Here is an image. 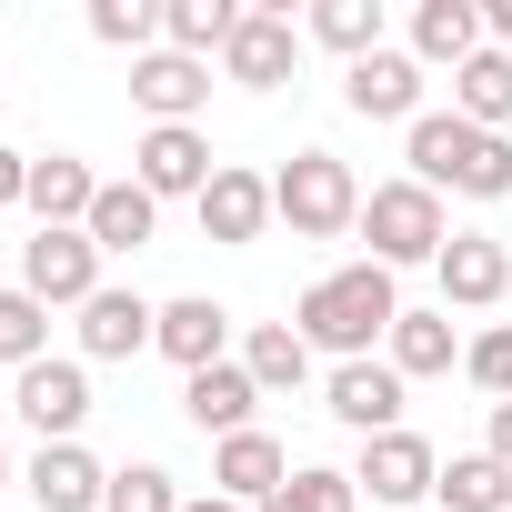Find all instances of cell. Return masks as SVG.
Segmentation results:
<instances>
[{"instance_id":"6da1fadb","label":"cell","mask_w":512,"mask_h":512,"mask_svg":"<svg viewBox=\"0 0 512 512\" xmlns=\"http://www.w3.org/2000/svg\"><path fill=\"white\" fill-rule=\"evenodd\" d=\"M392 322H402V292H392L382 262L322 272V282L302 292V312H292V332H302L312 352H332V362H372V342H392Z\"/></svg>"},{"instance_id":"7a4b0ae2","label":"cell","mask_w":512,"mask_h":512,"mask_svg":"<svg viewBox=\"0 0 512 512\" xmlns=\"http://www.w3.org/2000/svg\"><path fill=\"white\" fill-rule=\"evenodd\" d=\"M412 181L422 191H462V201H502L512 191V141L472 131L462 111H422L412 121Z\"/></svg>"},{"instance_id":"3957f363","label":"cell","mask_w":512,"mask_h":512,"mask_svg":"<svg viewBox=\"0 0 512 512\" xmlns=\"http://www.w3.org/2000/svg\"><path fill=\"white\" fill-rule=\"evenodd\" d=\"M272 221H292V241H342V231L362 221V181H352V161H332V151H292V161L272 171Z\"/></svg>"},{"instance_id":"277c9868","label":"cell","mask_w":512,"mask_h":512,"mask_svg":"<svg viewBox=\"0 0 512 512\" xmlns=\"http://www.w3.org/2000/svg\"><path fill=\"white\" fill-rule=\"evenodd\" d=\"M352 231L372 241L382 272H402V262H442V241H452L442 191H422V181H382V191H362V221H352Z\"/></svg>"},{"instance_id":"5b68a950","label":"cell","mask_w":512,"mask_h":512,"mask_svg":"<svg viewBox=\"0 0 512 512\" xmlns=\"http://www.w3.org/2000/svg\"><path fill=\"white\" fill-rule=\"evenodd\" d=\"M21 292H31L41 312H81V302L101 292V241H91V231H31V241H21Z\"/></svg>"},{"instance_id":"8992f818","label":"cell","mask_w":512,"mask_h":512,"mask_svg":"<svg viewBox=\"0 0 512 512\" xmlns=\"http://www.w3.org/2000/svg\"><path fill=\"white\" fill-rule=\"evenodd\" d=\"M211 141H201V121H161V131H141V151H131V181L151 191V201H201L211 191Z\"/></svg>"},{"instance_id":"52a82bcc","label":"cell","mask_w":512,"mask_h":512,"mask_svg":"<svg viewBox=\"0 0 512 512\" xmlns=\"http://www.w3.org/2000/svg\"><path fill=\"white\" fill-rule=\"evenodd\" d=\"M352 482H362L382 512H412V502H432L442 452H432L422 432H372V442H362V462H352Z\"/></svg>"},{"instance_id":"ba28073f","label":"cell","mask_w":512,"mask_h":512,"mask_svg":"<svg viewBox=\"0 0 512 512\" xmlns=\"http://www.w3.org/2000/svg\"><path fill=\"white\" fill-rule=\"evenodd\" d=\"M11 412H21L41 442H81V422H91V372H81V362H31L21 392H11Z\"/></svg>"},{"instance_id":"9c48e42d","label":"cell","mask_w":512,"mask_h":512,"mask_svg":"<svg viewBox=\"0 0 512 512\" xmlns=\"http://www.w3.org/2000/svg\"><path fill=\"white\" fill-rule=\"evenodd\" d=\"M292 482V452L262 432V422H251V432H231V442H211V492L221 502H241V512H262L272 492Z\"/></svg>"},{"instance_id":"30bf717a","label":"cell","mask_w":512,"mask_h":512,"mask_svg":"<svg viewBox=\"0 0 512 512\" xmlns=\"http://www.w3.org/2000/svg\"><path fill=\"white\" fill-rule=\"evenodd\" d=\"M292 61H302L292 11H241V31H231V51H221V81H241V91H282Z\"/></svg>"},{"instance_id":"8fae6325","label":"cell","mask_w":512,"mask_h":512,"mask_svg":"<svg viewBox=\"0 0 512 512\" xmlns=\"http://www.w3.org/2000/svg\"><path fill=\"white\" fill-rule=\"evenodd\" d=\"M191 211H201V241L241 251V241H262V231H272V181H262V171H241V161H221L211 191H201Z\"/></svg>"},{"instance_id":"7c38bea8","label":"cell","mask_w":512,"mask_h":512,"mask_svg":"<svg viewBox=\"0 0 512 512\" xmlns=\"http://www.w3.org/2000/svg\"><path fill=\"white\" fill-rule=\"evenodd\" d=\"M322 412L342 422V432H402V372L392 362H332V392H322Z\"/></svg>"},{"instance_id":"4fadbf2b","label":"cell","mask_w":512,"mask_h":512,"mask_svg":"<svg viewBox=\"0 0 512 512\" xmlns=\"http://www.w3.org/2000/svg\"><path fill=\"white\" fill-rule=\"evenodd\" d=\"M131 101L151 111V131H161V121H201L211 61H191V51H141V61H131Z\"/></svg>"},{"instance_id":"5bb4252c","label":"cell","mask_w":512,"mask_h":512,"mask_svg":"<svg viewBox=\"0 0 512 512\" xmlns=\"http://www.w3.org/2000/svg\"><path fill=\"white\" fill-rule=\"evenodd\" d=\"M342 101L362 111V121H422V61L412 51H372V61H352L342 71Z\"/></svg>"},{"instance_id":"9a60e30c","label":"cell","mask_w":512,"mask_h":512,"mask_svg":"<svg viewBox=\"0 0 512 512\" xmlns=\"http://www.w3.org/2000/svg\"><path fill=\"white\" fill-rule=\"evenodd\" d=\"M432 272H442V302H462V312H492V302L512 292V251H502L492 231H452Z\"/></svg>"},{"instance_id":"2e32d148","label":"cell","mask_w":512,"mask_h":512,"mask_svg":"<svg viewBox=\"0 0 512 512\" xmlns=\"http://www.w3.org/2000/svg\"><path fill=\"white\" fill-rule=\"evenodd\" d=\"M151 332H161V302H141V292H91L81 302V352L91 362H131V352H151Z\"/></svg>"},{"instance_id":"e0dca14e","label":"cell","mask_w":512,"mask_h":512,"mask_svg":"<svg viewBox=\"0 0 512 512\" xmlns=\"http://www.w3.org/2000/svg\"><path fill=\"white\" fill-rule=\"evenodd\" d=\"M181 412H191V432L231 442V432H251V412H262V382H251L241 362H211V372L181 382Z\"/></svg>"},{"instance_id":"ac0fdd59","label":"cell","mask_w":512,"mask_h":512,"mask_svg":"<svg viewBox=\"0 0 512 512\" xmlns=\"http://www.w3.org/2000/svg\"><path fill=\"white\" fill-rule=\"evenodd\" d=\"M151 352H171L181 372H211V362H231V312H221V302H201V292H181V302H161Z\"/></svg>"},{"instance_id":"d6986e66","label":"cell","mask_w":512,"mask_h":512,"mask_svg":"<svg viewBox=\"0 0 512 512\" xmlns=\"http://www.w3.org/2000/svg\"><path fill=\"white\" fill-rule=\"evenodd\" d=\"M21 482H31V512H101V492H111V472L81 442H41V462Z\"/></svg>"},{"instance_id":"ffe728a7","label":"cell","mask_w":512,"mask_h":512,"mask_svg":"<svg viewBox=\"0 0 512 512\" xmlns=\"http://www.w3.org/2000/svg\"><path fill=\"white\" fill-rule=\"evenodd\" d=\"M91 201H101V171H91V161H71V151L31 161V211H41V231H91Z\"/></svg>"},{"instance_id":"44dd1931","label":"cell","mask_w":512,"mask_h":512,"mask_svg":"<svg viewBox=\"0 0 512 512\" xmlns=\"http://www.w3.org/2000/svg\"><path fill=\"white\" fill-rule=\"evenodd\" d=\"M482 51V0H422L412 11V61L422 71H462Z\"/></svg>"},{"instance_id":"7402d4cb","label":"cell","mask_w":512,"mask_h":512,"mask_svg":"<svg viewBox=\"0 0 512 512\" xmlns=\"http://www.w3.org/2000/svg\"><path fill=\"white\" fill-rule=\"evenodd\" d=\"M452 111H462L472 131H502V121H512V51L482 41V51L452 71Z\"/></svg>"},{"instance_id":"603a6c76","label":"cell","mask_w":512,"mask_h":512,"mask_svg":"<svg viewBox=\"0 0 512 512\" xmlns=\"http://www.w3.org/2000/svg\"><path fill=\"white\" fill-rule=\"evenodd\" d=\"M241 31L231 0H161V51H191V61H221Z\"/></svg>"},{"instance_id":"cb8c5ba5","label":"cell","mask_w":512,"mask_h":512,"mask_svg":"<svg viewBox=\"0 0 512 512\" xmlns=\"http://www.w3.org/2000/svg\"><path fill=\"white\" fill-rule=\"evenodd\" d=\"M161 231V201L141 191V181H101V201H91V241L101 251H141Z\"/></svg>"},{"instance_id":"d4e9b609","label":"cell","mask_w":512,"mask_h":512,"mask_svg":"<svg viewBox=\"0 0 512 512\" xmlns=\"http://www.w3.org/2000/svg\"><path fill=\"white\" fill-rule=\"evenodd\" d=\"M382 362H392L402 382L452 372V312H402V322H392V342H382Z\"/></svg>"},{"instance_id":"484cf974","label":"cell","mask_w":512,"mask_h":512,"mask_svg":"<svg viewBox=\"0 0 512 512\" xmlns=\"http://www.w3.org/2000/svg\"><path fill=\"white\" fill-rule=\"evenodd\" d=\"M432 502H442V512H512V472H502L492 452H452L442 482H432Z\"/></svg>"},{"instance_id":"4316f807","label":"cell","mask_w":512,"mask_h":512,"mask_svg":"<svg viewBox=\"0 0 512 512\" xmlns=\"http://www.w3.org/2000/svg\"><path fill=\"white\" fill-rule=\"evenodd\" d=\"M241 372L262 382V392H302V382H312V342H302L292 322H262V332L241 342Z\"/></svg>"},{"instance_id":"83f0119b","label":"cell","mask_w":512,"mask_h":512,"mask_svg":"<svg viewBox=\"0 0 512 512\" xmlns=\"http://www.w3.org/2000/svg\"><path fill=\"white\" fill-rule=\"evenodd\" d=\"M312 41L342 51V61H372L382 51V0H312Z\"/></svg>"},{"instance_id":"f1b7e54d","label":"cell","mask_w":512,"mask_h":512,"mask_svg":"<svg viewBox=\"0 0 512 512\" xmlns=\"http://www.w3.org/2000/svg\"><path fill=\"white\" fill-rule=\"evenodd\" d=\"M262 512H362V482H352V472H332V462H302Z\"/></svg>"},{"instance_id":"f546056e","label":"cell","mask_w":512,"mask_h":512,"mask_svg":"<svg viewBox=\"0 0 512 512\" xmlns=\"http://www.w3.org/2000/svg\"><path fill=\"white\" fill-rule=\"evenodd\" d=\"M91 41H101V51H131V61H141V51L161 41V0H91Z\"/></svg>"},{"instance_id":"4dcf8cb0","label":"cell","mask_w":512,"mask_h":512,"mask_svg":"<svg viewBox=\"0 0 512 512\" xmlns=\"http://www.w3.org/2000/svg\"><path fill=\"white\" fill-rule=\"evenodd\" d=\"M0 362H21V372H31V362H51V312H41L21 282L0 292Z\"/></svg>"},{"instance_id":"1f68e13d","label":"cell","mask_w":512,"mask_h":512,"mask_svg":"<svg viewBox=\"0 0 512 512\" xmlns=\"http://www.w3.org/2000/svg\"><path fill=\"white\" fill-rule=\"evenodd\" d=\"M101 512H181V492H171V472H161V462H121V472H111V492H101Z\"/></svg>"},{"instance_id":"d6a6232c","label":"cell","mask_w":512,"mask_h":512,"mask_svg":"<svg viewBox=\"0 0 512 512\" xmlns=\"http://www.w3.org/2000/svg\"><path fill=\"white\" fill-rule=\"evenodd\" d=\"M462 372H472L492 402H512V322H502V332H472V342H462Z\"/></svg>"},{"instance_id":"836d02e7","label":"cell","mask_w":512,"mask_h":512,"mask_svg":"<svg viewBox=\"0 0 512 512\" xmlns=\"http://www.w3.org/2000/svg\"><path fill=\"white\" fill-rule=\"evenodd\" d=\"M11 201H31V161H21V151H0V211H11Z\"/></svg>"},{"instance_id":"e575fe53","label":"cell","mask_w":512,"mask_h":512,"mask_svg":"<svg viewBox=\"0 0 512 512\" xmlns=\"http://www.w3.org/2000/svg\"><path fill=\"white\" fill-rule=\"evenodd\" d=\"M482 41H492V51H512V0H482Z\"/></svg>"},{"instance_id":"d590c367","label":"cell","mask_w":512,"mask_h":512,"mask_svg":"<svg viewBox=\"0 0 512 512\" xmlns=\"http://www.w3.org/2000/svg\"><path fill=\"white\" fill-rule=\"evenodd\" d=\"M482 452H492V462L512 472V402H492V442H482Z\"/></svg>"},{"instance_id":"8d00e7d4","label":"cell","mask_w":512,"mask_h":512,"mask_svg":"<svg viewBox=\"0 0 512 512\" xmlns=\"http://www.w3.org/2000/svg\"><path fill=\"white\" fill-rule=\"evenodd\" d=\"M181 512H241V502H221V492H201V502H181Z\"/></svg>"},{"instance_id":"74e56055","label":"cell","mask_w":512,"mask_h":512,"mask_svg":"<svg viewBox=\"0 0 512 512\" xmlns=\"http://www.w3.org/2000/svg\"><path fill=\"white\" fill-rule=\"evenodd\" d=\"M0 482H11V452H0Z\"/></svg>"}]
</instances>
